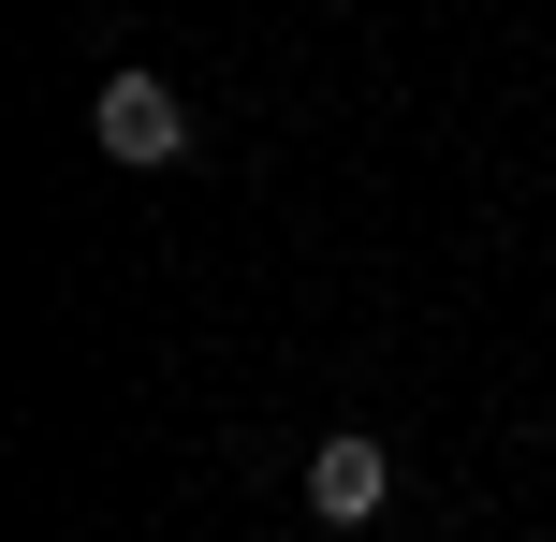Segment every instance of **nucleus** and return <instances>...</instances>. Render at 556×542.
Masks as SVG:
<instances>
[{
	"label": "nucleus",
	"mask_w": 556,
	"mask_h": 542,
	"mask_svg": "<svg viewBox=\"0 0 556 542\" xmlns=\"http://www.w3.org/2000/svg\"><path fill=\"white\" fill-rule=\"evenodd\" d=\"M381 499H395V455H381L366 426H337L323 455H307V514H323V528H366Z\"/></svg>",
	"instance_id": "nucleus-2"
},
{
	"label": "nucleus",
	"mask_w": 556,
	"mask_h": 542,
	"mask_svg": "<svg viewBox=\"0 0 556 542\" xmlns=\"http://www.w3.org/2000/svg\"><path fill=\"white\" fill-rule=\"evenodd\" d=\"M88 133H103V162H147V176L191 162V103H176L162 74H103L88 88Z\"/></svg>",
	"instance_id": "nucleus-1"
}]
</instances>
